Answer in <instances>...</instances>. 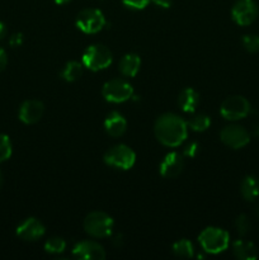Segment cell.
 <instances>
[{"instance_id":"1","label":"cell","mask_w":259,"mask_h":260,"mask_svg":"<svg viewBox=\"0 0 259 260\" xmlns=\"http://www.w3.org/2000/svg\"><path fill=\"white\" fill-rule=\"evenodd\" d=\"M154 132L160 144L168 147H177L187 139L188 124L177 114L165 113L155 122Z\"/></svg>"},{"instance_id":"2","label":"cell","mask_w":259,"mask_h":260,"mask_svg":"<svg viewBox=\"0 0 259 260\" xmlns=\"http://www.w3.org/2000/svg\"><path fill=\"white\" fill-rule=\"evenodd\" d=\"M201 246L208 254H220L230 245L228 231L220 228H206L198 236Z\"/></svg>"},{"instance_id":"3","label":"cell","mask_w":259,"mask_h":260,"mask_svg":"<svg viewBox=\"0 0 259 260\" xmlns=\"http://www.w3.org/2000/svg\"><path fill=\"white\" fill-rule=\"evenodd\" d=\"M114 228L113 218L106 212L94 211L90 212L84 220V230L86 234L96 239L108 238Z\"/></svg>"},{"instance_id":"4","label":"cell","mask_w":259,"mask_h":260,"mask_svg":"<svg viewBox=\"0 0 259 260\" xmlns=\"http://www.w3.org/2000/svg\"><path fill=\"white\" fill-rule=\"evenodd\" d=\"M112 52L104 45H91L84 51L81 63L91 71L104 70L112 63Z\"/></svg>"},{"instance_id":"5","label":"cell","mask_w":259,"mask_h":260,"mask_svg":"<svg viewBox=\"0 0 259 260\" xmlns=\"http://www.w3.org/2000/svg\"><path fill=\"white\" fill-rule=\"evenodd\" d=\"M104 162L109 167L117 168V169L128 170L131 169L136 161V154L130 146L123 144L116 145L107 150L104 154Z\"/></svg>"},{"instance_id":"6","label":"cell","mask_w":259,"mask_h":260,"mask_svg":"<svg viewBox=\"0 0 259 260\" xmlns=\"http://www.w3.org/2000/svg\"><path fill=\"white\" fill-rule=\"evenodd\" d=\"M102 95L109 103H123L134 96V88L122 79H112L102 88Z\"/></svg>"},{"instance_id":"7","label":"cell","mask_w":259,"mask_h":260,"mask_svg":"<svg viewBox=\"0 0 259 260\" xmlns=\"http://www.w3.org/2000/svg\"><path fill=\"white\" fill-rule=\"evenodd\" d=\"M251 111L250 103L248 99L241 95L228 96L222 102L220 108L221 116L228 121H238V119L245 118Z\"/></svg>"},{"instance_id":"8","label":"cell","mask_w":259,"mask_h":260,"mask_svg":"<svg viewBox=\"0 0 259 260\" xmlns=\"http://www.w3.org/2000/svg\"><path fill=\"white\" fill-rule=\"evenodd\" d=\"M106 25V17L103 13L95 8L83 9L76 17V27L84 33L94 35L103 29Z\"/></svg>"},{"instance_id":"9","label":"cell","mask_w":259,"mask_h":260,"mask_svg":"<svg viewBox=\"0 0 259 260\" xmlns=\"http://www.w3.org/2000/svg\"><path fill=\"white\" fill-rule=\"evenodd\" d=\"M231 17L239 25H249L258 17V5L254 0H238L231 9Z\"/></svg>"},{"instance_id":"10","label":"cell","mask_w":259,"mask_h":260,"mask_svg":"<svg viewBox=\"0 0 259 260\" xmlns=\"http://www.w3.org/2000/svg\"><path fill=\"white\" fill-rule=\"evenodd\" d=\"M220 139L226 146L231 149H241L249 144L250 134L239 124H230L220 132Z\"/></svg>"},{"instance_id":"11","label":"cell","mask_w":259,"mask_h":260,"mask_svg":"<svg viewBox=\"0 0 259 260\" xmlns=\"http://www.w3.org/2000/svg\"><path fill=\"white\" fill-rule=\"evenodd\" d=\"M73 255L81 260H104L106 250L99 243L91 240H83L73 249Z\"/></svg>"},{"instance_id":"12","label":"cell","mask_w":259,"mask_h":260,"mask_svg":"<svg viewBox=\"0 0 259 260\" xmlns=\"http://www.w3.org/2000/svg\"><path fill=\"white\" fill-rule=\"evenodd\" d=\"M183 168H184V155L172 151L165 155L163 161L160 162V174L161 177L172 179L182 173Z\"/></svg>"},{"instance_id":"13","label":"cell","mask_w":259,"mask_h":260,"mask_svg":"<svg viewBox=\"0 0 259 260\" xmlns=\"http://www.w3.org/2000/svg\"><path fill=\"white\" fill-rule=\"evenodd\" d=\"M45 226L40 220L35 217H29L23 221L17 228V235L22 240L36 241L45 235Z\"/></svg>"},{"instance_id":"14","label":"cell","mask_w":259,"mask_h":260,"mask_svg":"<svg viewBox=\"0 0 259 260\" xmlns=\"http://www.w3.org/2000/svg\"><path fill=\"white\" fill-rule=\"evenodd\" d=\"M45 106L37 99H28L23 102L19 108V119L25 124H35L42 118Z\"/></svg>"},{"instance_id":"15","label":"cell","mask_w":259,"mask_h":260,"mask_svg":"<svg viewBox=\"0 0 259 260\" xmlns=\"http://www.w3.org/2000/svg\"><path fill=\"white\" fill-rule=\"evenodd\" d=\"M104 128L109 136L119 137L126 132L127 121L121 113L113 111L107 116L106 121H104Z\"/></svg>"},{"instance_id":"16","label":"cell","mask_w":259,"mask_h":260,"mask_svg":"<svg viewBox=\"0 0 259 260\" xmlns=\"http://www.w3.org/2000/svg\"><path fill=\"white\" fill-rule=\"evenodd\" d=\"M233 253L240 260H254L258 258V250L251 241L239 239L233 243Z\"/></svg>"},{"instance_id":"17","label":"cell","mask_w":259,"mask_h":260,"mask_svg":"<svg viewBox=\"0 0 259 260\" xmlns=\"http://www.w3.org/2000/svg\"><path fill=\"white\" fill-rule=\"evenodd\" d=\"M141 66V58L136 53H127L121 58L118 63V69L121 74L127 78L136 76Z\"/></svg>"},{"instance_id":"18","label":"cell","mask_w":259,"mask_h":260,"mask_svg":"<svg viewBox=\"0 0 259 260\" xmlns=\"http://www.w3.org/2000/svg\"><path fill=\"white\" fill-rule=\"evenodd\" d=\"M200 103V95L197 91L192 88H185L180 91L179 98H178V106L185 113H193Z\"/></svg>"},{"instance_id":"19","label":"cell","mask_w":259,"mask_h":260,"mask_svg":"<svg viewBox=\"0 0 259 260\" xmlns=\"http://www.w3.org/2000/svg\"><path fill=\"white\" fill-rule=\"evenodd\" d=\"M240 193L244 200L251 201L259 197V179L254 175H246L240 184Z\"/></svg>"},{"instance_id":"20","label":"cell","mask_w":259,"mask_h":260,"mask_svg":"<svg viewBox=\"0 0 259 260\" xmlns=\"http://www.w3.org/2000/svg\"><path fill=\"white\" fill-rule=\"evenodd\" d=\"M83 74V63L78 62V61H70L63 66L62 71H61V78L68 83H73L76 81Z\"/></svg>"},{"instance_id":"21","label":"cell","mask_w":259,"mask_h":260,"mask_svg":"<svg viewBox=\"0 0 259 260\" xmlns=\"http://www.w3.org/2000/svg\"><path fill=\"white\" fill-rule=\"evenodd\" d=\"M187 124L190 129H193V131L202 132V131H206V129L210 127L211 118L207 116V114L198 113V114H195L193 117H190V119L187 122Z\"/></svg>"},{"instance_id":"22","label":"cell","mask_w":259,"mask_h":260,"mask_svg":"<svg viewBox=\"0 0 259 260\" xmlns=\"http://www.w3.org/2000/svg\"><path fill=\"white\" fill-rule=\"evenodd\" d=\"M173 253L179 258H192L193 256V245L187 239H182L174 243L173 245Z\"/></svg>"},{"instance_id":"23","label":"cell","mask_w":259,"mask_h":260,"mask_svg":"<svg viewBox=\"0 0 259 260\" xmlns=\"http://www.w3.org/2000/svg\"><path fill=\"white\" fill-rule=\"evenodd\" d=\"M66 249V241L62 238H50L45 243V250L50 254H60Z\"/></svg>"},{"instance_id":"24","label":"cell","mask_w":259,"mask_h":260,"mask_svg":"<svg viewBox=\"0 0 259 260\" xmlns=\"http://www.w3.org/2000/svg\"><path fill=\"white\" fill-rule=\"evenodd\" d=\"M12 142L10 139L4 134H0V162L7 161L12 156Z\"/></svg>"},{"instance_id":"25","label":"cell","mask_w":259,"mask_h":260,"mask_svg":"<svg viewBox=\"0 0 259 260\" xmlns=\"http://www.w3.org/2000/svg\"><path fill=\"white\" fill-rule=\"evenodd\" d=\"M235 228L238 230L239 235L245 236L246 234H249L251 229V221L250 218L246 215H239L238 218L235 221Z\"/></svg>"},{"instance_id":"26","label":"cell","mask_w":259,"mask_h":260,"mask_svg":"<svg viewBox=\"0 0 259 260\" xmlns=\"http://www.w3.org/2000/svg\"><path fill=\"white\" fill-rule=\"evenodd\" d=\"M243 46L248 52L250 53L259 52V36L245 35L243 37Z\"/></svg>"},{"instance_id":"27","label":"cell","mask_w":259,"mask_h":260,"mask_svg":"<svg viewBox=\"0 0 259 260\" xmlns=\"http://www.w3.org/2000/svg\"><path fill=\"white\" fill-rule=\"evenodd\" d=\"M151 2V0H122L124 5L130 9H135V10H140L144 9V8L147 7V4Z\"/></svg>"},{"instance_id":"28","label":"cell","mask_w":259,"mask_h":260,"mask_svg":"<svg viewBox=\"0 0 259 260\" xmlns=\"http://www.w3.org/2000/svg\"><path fill=\"white\" fill-rule=\"evenodd\" d=\"M200 152V146H198L197 142H190L183 150V155L187 157H196Z\"/></svg>"},{"instance_id":"29","label":"cell","mask_w":259,"mask_h":260,"mask_svg":"<svg viewBox=\"0 0 259 260\" xmlns=\"http://www.w3.org/2000/svg\"><path fill=\"white\" fill-rule=\"evenodd\" d=\"M9 43L12 47H19L23 43V35L22 33H14V35L10 37Z\"/></svg>"},{"instance_id":"30","label":"cell","mask_w":259,"mask_h":260,"mask_svg":"<svg viewBox=\"0 0 259 260\" xmlns=\"http://www.w3.org/2000/svg\"><path fill=\"white\" fill-rule=\"evenodd\" d=\"M7 63H8L7 52H5V51L0 47V71L4 70L5 66H7Z\"/></svg>"},{"instance_id":"31","label":"cell","mask_w":259,"mask_h":260,"mask_svg":"<svg viewBox=\"0 0 259 260\" xmlns=\"http://www.w3.org/2000/svg\"><path fill=\"white\" fill-rule=\"evenodd\" d=\"M151 2L154 3L156 7L164 8V9H167V8H169L170 5H172V0H151Z\"/></svg>"},{"instance_id":"32","label":"cell","mask_w":259,"mask_h":260,"mask_svg":"<svg viewBox=\"0 0 259 260\" xmlns=\"http://www.w3.org/2000/svg\"><path fill=\"white\" fill-rule=\"evenodd\" d=\"M5 36H7V27H5L4 23L0 22V40H3Z\"/></svg>"},{"instance_id":"33","label":"cell","mask_w":259,"mask_h":260,"mask_svg":"<svg viewBox=\"0 0 259 260\" xmlns=\"http://www.w3.org/2000/svg\"><path fill=\"white\" fill-rule=\"evenodd\" d=\"M253 135H254V136H255V137H259V123L254 126V128H253Z\"/></svg>"},{"instance_id":"34","label":"cell","mask_w":259,"mask_h":260,"mask_svg":"<svg viewBox=\"0 0 259 260\" xmlns=\"http://www.w3.org/2000/svg\"><path fill=\"white\" fill-rule=\"evenodd\" d=\"M69 2H70V0H55L56 4H58V5L66 4V3H69Z\"/></svg>"},{"instance_id":"35","label":"cell","mask_w":259,"mask_h":260,"mask_svg":"<svg viewBox=\"0 0 259 260\" xmlns=\"http://www.w3.org/2000/svg\"><path fill=\"white\" fill-rule=\"evenodd\" d=\"M3 180H4V177H3V173H2V170H0V188H2V185H3Z\"/></svg>"}]
</instances>
